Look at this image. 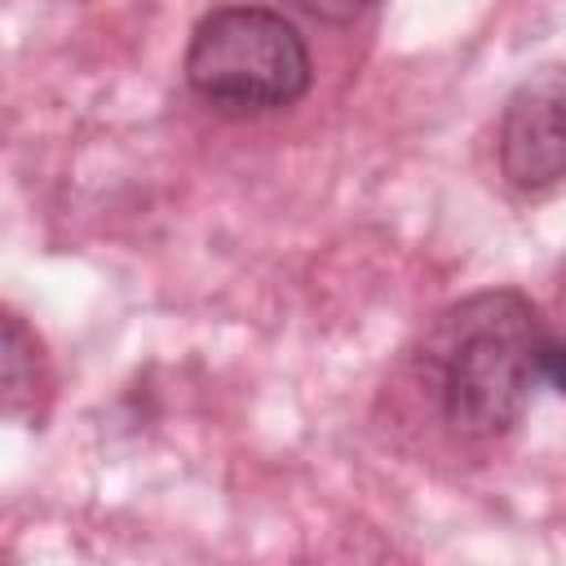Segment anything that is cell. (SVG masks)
<instances>
[{"mask_svg":"<svg viewBox=\"0 0 566 566\" xmlns=\"http://www.w3.org/2000/svg\"><path fill=\"white\" fill-rule=\"evenodd\" d=\"M548 332L522 292H478L447 310L433 336V371L442 416L460 433H509L535 385Z\"/></svg>","mask_w":566,"mask_h":566,"instance_id":"cell-1","label":"cell"},{"mask_svg":"<svg viewBox=\"0 0 566 566\" xmlns=\"http://www.w3.org/2000/svg\"><path fill=\"white\" fill-rule=\"evenodd\" d=\"M310 49L301 31L256 4H230L208 13L186 49L190 88L226 115H265L305 97Z\"/></svg>","mask_w":566,"mask_h":566,"instance_id":"cell-2","label":"cell"},{"mask_svg":"<svg viewBox=\"0 0 566 566\" xmlns=\"http://www.w3.org/2000/svg\"><path fill=\"white\" fill-rule=\"evenodd\" d=\"M500 168L517 190H544L566 177V66H544L509 93Z\"/></svg>","mask_w":566,"mask_h":566,"instance_id":"cell-3","label":"cell"},{"mask_svg":"<svg viewBox=\"0 0 566 566\" xmlns=\"http://www.w3.org/2000/svg\"><path fill=\"white\" fill-rule=\"evenodd\" d=\"M296 9H305L310 18H323V22H354L358 13H367L376 0H292Z\"/></svg>","mask_w":566,"mask_h":566,"instance_id":"cell-4","label":"cell"},{"mask_svg":"<svg viewBox=\"0 0 566 566\" xmlns=\"http://www.w3.org/2000/svg\"><path fill=\"white\" fill-rule=\"evenodd\" d=\"M539 380L566 394V340H544L539 349Z\"/></svg>","mask_w":566,"mask_h":566,"instance_id":"cell-5","label":"cell"}]
</instances>
